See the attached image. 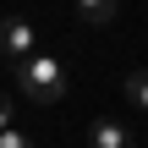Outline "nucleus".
Returning <instances> with one entry per match:
<instances>
[{
	"label": "nucleus",
	"mask_w": 148,
	"mask_h": 148,
	"mask_svg": "<svg viewBox=\"0 0 148 148\" xmlns=\"http://www.w3.org/2000/svg\"><path fill=\"white\" fill-rule=\"evenodd\" d=\"M33 44H38V27H33L27 16H0V49H5L11 60H27V55H38Z\"/></svg>",
	"instance_id": "nucleus-2"
},
{
	"label": "nucleus",
	"mask_w": 148,
	"mask_h": 148,
	"mask_svg": "<svg viewBox=\"0 0 148 148\" xmlns=\"http://www.w3.org/2000/svg\"><path fill=\"white\" fill-rule=\"evenodd\" d=\"M126 99L148 115V71H132V77H126Z\"/></svg>",
	"instance_id": "nucleus-5"
},
{
	"label": "nucleus",
	"mask_w": 148,
	"mask_h": 148,
	"mask_svg": "<svg viewBox=\"0 0 148 148\" xmlns=\"http://www.w3.org/2000/svg\"><path fill=\"white\" fill-rule=\"evenodd\" d=\"M5 126H11V99L0 93V132H5Z\"/></svg>",
	"instance_id": "nucleus-7"
},
{
	"label": "nucleus",
	"mask_w": 148,
	"mask_h": 148,
	"mask_svg": "<svg viewBox=\"0 0 148 148\" xmlns=\"http://www.w3.org/2000/svg\"><path fill=\"white\" fill-rule=\"evenodd\" d=\"M0 148H33V143H27V132H11V126H5V132H0Z\"/></svg>",
	"instance_id": "nucleus-6"
},
{
	"label": "nucleus",
	"mask_w": 148,
	"mask_h": 148,
	"mask_svg": "<svg viewBox=\"0 0 148 148\" xmlns=\"http://www.w3.org/2000/svg\"><path fill=\"white\" fill-rule=\"evenodd\" d=\"M66 60L60 55H27V60H16V88L33 99V104H55V99H66Z\"/></svg>",
	"instance_id": "nucleus-1"
},
{
	"label": "nucleus",
	"mask_w": 148,
	"mask_h": 148,
	"mask_svg": "<svg viewBox=\"0 0 148 148\" xmlns=\"http://www.w3.org/2000/svg\"><path fill=\"white\" fill-rule=\"evenodd\" d=\"M115 11H121V0H77V16H82L88 27H104V22H115Z\"/></svg>",
	"instance_id": "nucleus-4"
},
{
	"label": "nucleus",
	"mask_w": 148,
	"mask_h": 148,
	"mask_svg": "<svg viewBox=\"0 0 148 148\" xmlns=\"http://www.w3.org/2000/svg\"><path fill=\"white\" fill-rule=\"evenodd\" d=\"M88 148H132V132L121 121H93L88 126Z\"/></svg>",
	"instance_id": "nucleus-3"
}]
</instances>
